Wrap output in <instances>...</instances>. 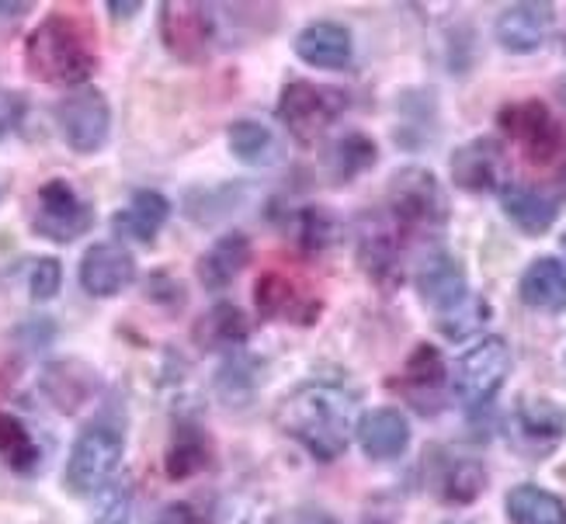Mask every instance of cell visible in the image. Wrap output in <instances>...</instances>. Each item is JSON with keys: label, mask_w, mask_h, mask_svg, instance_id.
I'll return each instance as SVG.
<instances>
[{"label": "cell", "mask_w": 566, "mask_h": 524, "mask_svg": "<svg viewBox=\"0 0 566 524\" xmlns=\"http://www.w3.org/2000/svg\"><path fill=\"white\" fill-rule=\"evenodd\" d=\"M355 423V396L337 382H306L279 407V428L319 462H334L348 452Z\"/></svg>", "instance_id": "cell-1"}, {"label": "cell", "mask_w": 566, "mask_h": 524, "mask_svg": "<svg viewBox=\"0 0 566 524\" xmlns=\"http://www.w3.org/2000/svg\"><path fill=\"white\" fill-rule=\"evenodd\" d=\"M486 319H490V303H486L483 295L470 292L452 310L438 313L434 327H438L441 337H449V340H470V337H476L486 327Z\"/></svg>", "instance_id": "cell-33"}, {"label": "cell", "mask_w": 566, "mask_h": 524, "mask_svg": "<svg viewBox=\"0 0 566 524\" xmlns=\"http://www.w3.org/2000/svg\"><path fill=\"white\" fill-rule=\"evenodd\" d=\"M227 143L233 160L248 164V167H272L282 160V143L279 136L258 118H240L227 129Z\"/></svg>", "instance_id": "cell-28"}, {"label": "cell", "mask_w": 566, "mask_h": 524, "mask_svg": "<svg viewBox=\"0 0 566 524\" xmlns=\"http://www.w3.org/2000/svg\"><path fill=\"white\" fill-rule=\"evenodd\" d=\"M386 216L403 237H434L449 222L446 188L428 167H400L386 188Z\"/></svg>", "instance_id": "cell-3"}, {"label": "cell", "mask_w": 566, "mask_h": 524, "mask_svg": "<svg viewBox=\"0 0 566 524\" xmlns=\"http://www.w3.org/2000/svg\"><path fill=\"white\" fill-rule=\"evenodd\" d=\"M368 524H386V521H368Z\"/></svg>", "instance_id": "cell-47"}, {"label": "cell", "mask_w": 566, "mask_h": 524, "mask_svg": "<svg viewBox=\"0 0 566 524\" xmlns=\"http://www.w3.org/2000/svg\"><path fill=\"white\" fill-rule=\"evenodd\" d=\"M417 292H421L424 303L438 313L452 310L455 303H462L470 295V285H465V268L449 254V251H431L421 268H417Z\"/></svg>", "instance_id": "cell-19"}, {"label": "cell", "mask_w": 566, "mask_h": 524, "mask_svg": "<svg viewBox=\"0 0 566 524\" xmlns=\"http://www.w3.org/2000/svg\"><path fill=\"white\" fill-rule=\"evenodd\" d=\"M403 243L407 237L386 212H368L358 222V268L379 289H397L403 282Z\"/></svg>", "instance_id": "cell-10"}, {"label": "cell", "mask_w": 566, "mask_h": 524, "mask_svg": "<svg viewBox=\"0 0 566 524\" xmlns=\"http://www.w3.org/2000/svg\"><path fill=\"white\" fill-rule=\"evenodd\" d=\"M39 386L45 392V399L63 413H77L87 399L97 389V376L91 371V365L73 361V358H60L49 361L39 376Z\"/></svg>", "instance_id": "cell-21"}, {"label": "cell", "mask_w": 566, "mask_h": 524, "mask_svg": "<svg viewBox=\"0 0 566 524\" xmlns=\"http://www.w3.org/2000/svg\"><path fill=\"white\" fill-rule=\"evenodd\" d=\"M559 191L566 195V157H563V167H559Z\"/></svg>", "instance_id": "cell-43"}, {"label": "cell", "mask_w": 566, "mask_h": 524, "mask_svg": "<svg viewBox=\"0 0 566 524\" xmlns=\"http://www.w3.org/2000/svg\"><path fill=\"white\" fill-rule=\"evenodd\" d=\"M94 222L91 202H84L81 191L63 178H49L35 195L32 230L53 243H73L81 240Z\"/></svg>", "instance_id": "cell-8"}, {"label": "cell", "mask_w": 566, "mask_h": 524, "mask_svg": "<svg viewBox=\"0 0 566 524\" xmlns=\"http://www.w3.org/2000/svg\"><path fill=\"white\" fill-rule=\"evenodd\" d=\"M504 507H507L511 524H566V504L556 493L535 483L511 486Z\"/></svg>", "instance_id": "cell-30"}, {"label": "cell", "mask_w": 566, "mask_h": 524, "mask_svg": "<svg viewBox=\"0 0 566 524\" xmlns=\"http://www.w3.org/2000/svg\"><path fill=\"white\" fill-rule=\"evenodd\" d=\"M556 94H559V102L566 105V77H563V81L556 84Z\"/></svg>", "instance_id": "cell-44"}, {"label": "cell", "mask_w": 566, "mask_h": 524, "mask_svg": "<svg viewBox=\"0 0 566 524\" xmlns=\"http://www.w3.org/2000/svg\"><path fill=\"white\" fill-rule=\"evenodd\" d=\"M449 382L446 358L434 344H417L403 365V392L421 413H434L441 407V392Z\"/></svg>", "instance_id": "cell-20"}, {"label": "cell", "mask_w": 566, "mask_h": 524, "mask_svg": "<svg viewBox=\"0 0 566 524\" xmlns=\"http://www.w3.org/2000/svg\"><path fill=\"white\" fill-rule=\"evenodd\" d=\"M511 434L525 455H553V448H559V441L566 438V410L546 396H525L514 407Z\"/></svg>", "instance_id": "cell-12"}, {"label": "cell", "mask_w": 566, "mask_h": 524, "mask_svg": "<svg viewBox=\"0 0 566 524\" xmlns=\"http://www.w3.org/2000/svg\"><path fill=\"white\" fill-rule=\"evenodd\" d=\"M254 258V243L248 233H223L219 237L209 251L199 258V264H195V274H199V282L209 289V292H219V289H230L237 279H240V271L251 264Z\"/></svg>", "instance_id": "cell-22"}, {"label": "cell", "mask_w": 566, "mask_h": 524, "mask_svg": "<svg viewBox=\"0 0 566 524\" xmlns=\"http://www.w3.org/2000/svg\"><path fill=\"white\" fill-rule=\"evenodd\" d=\"M483 490H486V469L480 459H455L446 469V476H441V496L459 507L473 504Z\"/></svg>", "instance_id": "cell-34"}, {"label": "cell", "mask_w": 566, "mask_h": 524, "mask_svg": "<svg viewBox=\"0 0 566 524\" xmlns=\"http://www.w3.org/2000/svg\"><path fill=\"white\" fill-rule=\"evenodd\" d=\"M289 237L306 258H319L337 243V219L319 206H303L289 216Z\"/></svg>", "instance_id": "cell-31"}, {"label": "cell", "mask_w": 566, "mask_h": 524, "mask_svg": "<svg viewBox=\"0 0 566 524\" xmlns=\"http://www.w3.org/2000/svg\"><path fill=\"white\" fill-rule=\"evenodd\" d=\"M376 160H379L376 139L365 136V133H348V136H340L337 143L327 146L324 170L331 174L334 185H348V181L361 178L365 170H373Z\"/></svg>", "instance_id": "cell-27"}, {"label": "cell", "mask_w": 566, "mask_h": 524, "mask_svg": "<svg viewBox=\"0 0 566 524\" xmlns=\"http://www.w3.org/2000/svg\"><path fill=\"white\" fill-rule=\"evenodd\" d=\"M563 254H566V233H563Z\"/></svg>", "instance_id": "cell-46"}, {"label": "cell", "mask_w": 566, "mask_h": 524, "mask_svg": "<svg viewBox=\"0 0 566 524\" xmlns=\"http://www.w3.org/2000/svg\"><path fill=\"white\" fill-rule=\"evenodd\" d=\"M24 118V97L18 91L0 87V139L11 136Z\"/></svg>", "instance_id": "cell-37"}, {"label": "cell", "mask_w": 566, "mask_h": 524, "mask_svg": "<svg viewBox=\"0 0 566 524\" xmlns=\"http://www.w3.org/2000/svg\"><path fill=\"white\" fill-rule=\"evenodd\" d=\"M497 126L501 133L522 146L525 160L532 164H553L559 154H563V126L553 118V112L546 108V102H514V105H504L497 112Z\"/></svg>", "instance_id": "cell-9"}, {"label": "cell", "mask_w": 566, "mask_h": 524, "mask_svg": "<svg viewBox=\"0 0 566 524\" xmlns=\"http://www.w3.org/2000/svg\"><path fill=\"white\" fill-rule=\"evenodd\" d=\"M300 524H337V521H334L331 514H324V511H313V507H310V511L300 514Z\"/></svg>", "instance_id": "cell-42"}, {"label": "cell", "mask_w": 566, "mask_h": 524, "mask_svg": "<svg viewBox=\"0 0 566 524\" xmlns=\"http://www.w3.org/2000/svg\"><path fill=\"white\" fill-rule=\"evenodd\" d=\"M522 303L538 313H563L566 310V264L559 258H535L518 282Z\"/></svg>", "instance_id": "cell-25"}, {"label": "cell", "mask_w": 566, "mask_h": 524, "mask_svg": "<svg viewBox=\"0 0 566 524\" xmlns=\"http://www.w3.org/2000/svg\"><path fill=\"white\" fill-rule=\"evenodd\" d=\"M209 465V438L199 423L185 420L175 441L167 444V455H164V472L175 483H185L191 476H199V472Z\"/></svg>", "instance_id": "cell-29"}, {"label": "cell", "mask_w": 566, "mask_h": 524, "mask_svg": "<svg viewBox=\"0 0 566 524\" xmlns=\"http://www.w3.org/2000/svg\"><path fill=\"white\" fill-rule=\"evenodd\" d=\"M63 285V264L56 258H39L29 271V295L35 303H49V298L60 295Z\"/></svg>", "instance_id": "cell-35"}, {"label": "cell", "mask_w": 566, "mask_h": 524, "mask_svg": "<svg viewBox=\"0 0 566 524\" xmlns=\"http://www.w3.org/2000/svg\"><path fill=\"white\" fill-rule=\"evenodd\" d=\"M254 306L264 319H279L292 323V327H310L319 316V298L310 295L303 285H295L289 274L282 271H268L254 285Z\"/></svg>", "instance_id": "cell-15"}, {"label": "cell", "mask_w": 566, "mask_h": 524, "mask_svg": "<svg viewBox=\"0 0 566 524\" xmlns=\"http://www.w3.org/2000/svg\"><path fill=\"white\" fill-rule=\"evenodd\" d=\"M56 122H60V133H63V139L73 154L91 157V154H97V149H105V143H108L112 105L94 84L73 87L60 97Z\"/></svg>", "instance_id": "cell-6"}, {"label": "cell", "mask_w": 566, "mask_h": 524, "mask_svg": "<svg viewBox=\"0 0 566 524\" xmlns=\"http://www.w3.org/2000/svg\"><path fill=\"white\" fill-rule=\"evenodd\" d=\"M160 42L167 45V53L199 66L209 60L212 42H216V21L206 4H175L167 0L160 4Z\"/></svg>", "instance_id": "cell-11"}, {"label": "cell", "mask_w": 566, "mask_h": 524, "mask_svg": "<svg viewBox=\"0 0 566 524\" xmlns=\"http://www.w3.org/2000/svg\"><path fill=\"white\" fill-rule=\"evenodd\" d=\"M348 108V97L340 87H324L313 81H289L279 94L275 115L282 118V126L289 136L303 146H316L334 122Z\"/></svg>", "instance_id": "cell-4"}, {"label": "cell", "mask_w": 566, "mask_h": 524, "mask_svg": "<svg viewBox=\"0 0 566 524\" xmlns=\"http://www.w3.org/2000/svg\"><path fill=\"white\" fill-rule=\"evenodd\" d=\"M511 376V347L504 337H480L455 365V396L462 407L480 410L501 392Z\"/></svg>", "instance_id": "cell-7"}, {"label": "cell", "mask_w": 566, "mask_h": 524, "mask_svg": "<svg viewBox=\"0 0 566 524\" xmlns=\"http://www.w3.org/2000/svg\"><path fill=\"white\" fill-rule=\"evenodd\" d=\"M105 8L112 11V18H136L143 4H139V0H108Z\"/></svg>", "instance_id": "cell-40"}, {"label": "cell", "mask_w": 566, "mask_h": 524, "mask_svg": "<svg viewBox=\"0 0 566 524\" xmlns=\"http://www.w3.org/2000/svg\"><path fill=\"white\" fill-rule=\"evenodd\" d=\"M504 143L494 139V136H476L470 143H462L452 160H449V170H452V181L470 191V195H483V191H501L504 185Z\"/></svg>", "instance_id": "cell-14"}, {"label": "cell", "mask_w": 566, "mask_h": 524, "mask_svg": "<svg viewBox=\"0 0 566 524\" xmlns=\"http://www.w3.org/2000/svg\"><path fill=\"white\" fill-rule=\"evenodd\" d=\"M170 219V202L167 195L154 188H139L133 191L129 206L118 209L112 216V227L122 240H136V243H154L157 233L164 230V222Z\"/></svg>", "instance_id": "cell-24"}, {"label": "cell", "mask_w": 566, "mask_h": 524, "mask_svg": "<svg viewBox=\"0 0 566 524\" xmlns=\"http://www.w3.org/2000/svg\"><path fill=\"white\" fill-rule=\"evenodd\" d=\"M361 452L376 462H397L410 444V423L397 407H376L355 423Z\"/></svg>", "instance_id": "cell-18"}, {"label": "cell", "mask_w": 566, "mask_h": 524, "mask_svg": "<svg viewBox=\"0 0 566 524\" xmlns=\"http://www.w3.org/2000/svg\"><path fill=\"white\" fill-rule=\"evenodd\" d=\"M154 524H199V514H195L191 504L175 501V504H167V507L154 517Z\"/></svg>", "instance_id": "cell-39"}, {"label": "cell", "mask_w": 566, "mask_h": 524, "mask_svg": "<svg viewBox=\"0 0 566 524\" xmlns=\"http://www.w3.org/2000/svg\"><path fill=\"white\" fill-rule=\"evenodd\" d=\"M122 452H126V441L108 423H94V428L81 431L66 459V490L77 496L102 493L115 480Z\"/></svg>", "instance_id": "cell-5"}, {"label": "cell", "mask_w": 566, "mask_h": 524, "mask_svg": "<svg viewBox=\"0 0 566 524\" xmlns=\"http://www.w3.org/2000/svg\"><path fill=\"white\" fill-rule=\"evenodd\" d=\"M4 191H8V181H4V178H0V195H4Z\"/></svg>", "instance_id": "cell-45"}, {"label": "cell", "mask_w": 566, "mask_h": 524, "mask_svg": "<svg viewBox=\"0 0 566 524\" xmlns=\"http://www.w3.org/2000/svg\"><path fill=\"white\" fill-rule=\"evenodd\" d=\"M24 70L49 87H84L97 70V49L87 21L77 14H45L24 39Z\"/></svg>", "instance_id": "cell-2"}, {"label": "cell", "mask_w": 566, "mask_h": 524, "mask_svg": "<svg viewBox=\"0 0 566 524\" xmlns=\"http://www.w3.org/2000/svg\"><path fill=\"white\" fill-rule=\"evenodd\" d=\"M497 202L504 209V216L518 227L525 237H543L556 216H559V202L553 195L546 191H538L532 185H518V181H511V185H501L497 191Z\"/></svg>", "instance_id": "cell-23"}, {"label": "cell", "mask_w": 566, "mask_h": 524, "mask_svg": "<svg viewBox=\"0 0 566 524\" xmlns=\"http://www.w3.org/2000/svg\"><path fill=\"white\" fill-rule=\"evenodd\" d=\"M94 524H129V496L126 493H112L105 507L97 511Z\"/></svg>", "instance_id": "cell-38"}, {"label": "cell", "mask_w": 566, "mask_h": 524, "mask_svg": "<svg viewBox=\"0 0 566 524\" xmlns=\"http://www.w3.org/2000/svg\"><path fill=\"white\" fill-rule=\"evenodd\" d=\"M32 4H24V0H0V18H21V14H29Z\"/></svg>", "instance_id": "cell-41"}, {"label": "cell", "mask_w": 566, "mask_h": 524, "mask_svg": "<svg viewBox=\"0 0 566 524\" xmlns=\"http://www.w3.org/2000/svg\"><path fill=\"white\" fill-rule=\"evenodd\" d=\"M556 24V11L553 4H543V0H532V4H511L497 14L494 21V35L501 42V49L514 56H525L543 49V42L549 39Z\"/></svg>", "instance_id": "cell-16"}, {"label": "cell", "mask_w": 566, "mask_h": 524, "mask_svg": "<svg viewBox=\"0 0 566 524\" xmlns=\"http://www.w3.org/2000/svg\"><path fill=\"white\" fill-rule=\"evenodd\" d=\"M191 337L199 340V347L206 352H223V347H243V340L251 337V319L240 306L233 303H219L212 310H206L199 319H195Z\"/></svg>", "instance_id": "cell-26"}, {"label": "cell", "mask_w": 566, "mask_h": 524, "mask_svg": "<svg viewBox=\"0 0 566 524\" xmlns=\"http://www.w3.org/2000/svg\"><path fill=\"white\" fill-rule=\"evenodd\" d=\"M146 295H150V303H157L164 310H178L188 298L185 285L170 271H154L150 279H146Z\"/></svg>", "instance_id": "cell-36"}, {"label": "cell", "mask_w": 566, "mask_h": 524, "mask_svg": "<svg viewBox=\"0 0 566 524\" xmlns=\"http://www.w3.org/2000/svg\"><path fill=\"white\" fill-rule=\"evenodd\" d=\"M81 289L94 298H115L136 282V258L122 243H91L81 268H77Z\"/></svg>", "instance_id": "cell-13"}, {"label": "cell", "mask_w": 566, "mask_h": 524, "mask_svg": "<svg viewBox=\"0 0 566 524\" xmlns=\"http://www.w3.org/2000/svg\"><path fill=\"white\" fill-rule=\"evenodd\" d=\"M0 459H4L14 472L29 476V472L39 469V441L29 431V423L14 413H0Z\"/></svg>", "instance_id": "cell-32"}, {"label": "cell", "mask_w": 566, "mask_h": 524, "mask_svg": "<svg viewBox=\"0 0 566 524\" xmlns=\"http://www.w3.org/2000/svg\"><path fill=\"white\" fill-rule=\"evenodd\" d=\"M295 56L316 70H344L355 56V39L340 21H310L292 39Z\"/></svg>", "instance_id": "cell-17"}]
</instances>
